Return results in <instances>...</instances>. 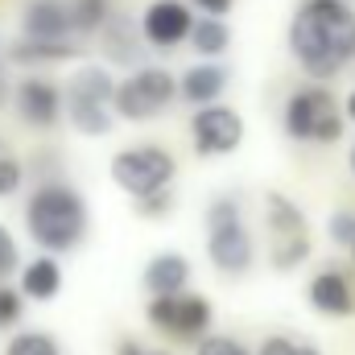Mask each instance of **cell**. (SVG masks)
Here are the masks:
<instances>
[{"label":"cell","mask_w":355,"mask_h":355,"mask_svg":"<svg viewBox=\"0 0 355 355\" xmlns=\"http://www.w3.org/2000/svg\"><path fill=\"white\" fill-rule=\"evenodd\" d=\"M289 54L310 79H335L355 62V8L347 0H302L289 21Z\"/></svg>","instance_id":"obj_1"},{"label":"cell","mask_w":355,"mask_h":355,"mask_svg":"<svg viewBox=\"0 0 355 355\" xmlns=\"http://www.w3.org/2000/svg\"><path fill=\"white\" fill-rule=\"evenodd\" d=\"M25 227L42 252H71L87 236V198L67 182H42L25 202Z\"/></svg>","instance_id":"obj_2"},{"label":"cell","mask_w":355,"mask_h":355,"mask_svg":"<svg viewBox=\"0 0 355 355\" xmlns=\"http://www.w3.org/2000/svg\"><path fill=\"white\" fill-rule=\"evenodd\" d=\"M207 257L223 277H244L257 261L252 232L244 223V207L236 194H219L207 202Z\"/></svg>","instance_id":"obj_3"},{"label":"cell","mask_w":355,"mask_h":355,"mask_svg":"<svg viewBox=\"0 0 355 355\" xmlns=\"http://www.w3.org/2000/svg\"><path fill=\"white\" fill-rule=\"evenodd\" d=\"M116 91L120 83L103 67H79L67 83V120L83 137H107L116 124Z\"/></svg>","instance_id":"obj_4"},{"label":"cell","mask_w":355,"mask_h":355,"mask_svg":"<svg viewBox=\"0 0 355 355\" xmlns=\"http://www.w3.org/2000/svg\"><path fill=\"white\" fill-rule=\"evenodd\" d=\"M285 132L293 141H310V145H335L343 137V112L339 99L322 83H306L289 95L285 103Z\"/></svg>","instance_id":"obj_5"},{"label":"cell","mask_w":355,"mask_h":355,"mask_svg":"<svg viewBox=\"0 0 355 355\" xmlns=\"http://www.w3.org/2000/svg\"><path fill=\"white\" fill-rule=\"evenodd\" d=\"M174 174H178V162L170 149L162 145H132V149H120L112 157V182L132 194L137 202L149 198V194H162L174 186Z\"/></svg>","instance_id":"obj_6"},{"label":"cell","mask_w":355,"mask_h":355,"mask_svg":"<svg viewBox=\"0 0 355 355\" xmlns=\"http://www.w3.org/2000/svg\"><path fill=\"white\" fill-rule=\"evenodd\" d=\"M178 95V79L166 71V67H141L132 71L128 79H120V91H116V116L120 120H157Z\"/></svg>","instance_id":"obj_7"},{"label":"cell","mask_w":355,"mask_h":355,"mask_svg":"<svg viewBox=\"0 0 355 355\" xmlns=\"http://www.w3.org/2000/svg\"><path fill=\"white\" fill-rule=\"evenodd\" d=\"M145 314H149V322H153L162 335L202 343V339L211 335V314H215V306H211L202 293H174V297H153Z\"/></svg>","instance_id":"obj_8"},{"label":"cell","mask_w":355,"mask_h":355,"mask_svg":"<svg viewBox=\"0 0 355 355\" xmlns=\"http://www.w3.org/2000/svg\"><path fill=\"white\" fill-rule=\"evenodd\" d=\"M190 137L202 157H227L244 145V116L232 103H211L190 116Z\"/></svg>","instance_id":"obj_9"},{"label":"cell","mask_w":355,"mask_h":355,"mask_svg":"<svg viewBox=\"0 0 355 355\" xmlns=\"http://www.w3.org/2000/svg\"><path fill=\"white\" fill-rule=\"evenodd\" d=\"M12 103H17V116L29 124V128H54L67 112V91H58L50 79H21L12 91Z\"/></svg>","instance_id":"obj_10"},{"label":"cell","mask_w":355,"mask_h":355,"mask_svg":"<svg viewBox=\"0 0 355 355\" xmlns=\"http://www.w3.org/2000/svg\"><path fill=\"white\" fill-rule=\"evenodd\" d=\"M141 29H145V42L149 46L174 50L178 42H186L194 33V12H190L186 0H153L141 12Z\"/></svg>","instance_id":"obj_11"},{"label":"cell","mask_w":355,"mask_h":355,"mask_svg":"<svg viewBox=\"0 0 355 355\" xmlns=\"http://www.w3.org/2000/svg\"><path fill=\"white\" fill-rule=\"evenodd\" d=\"M99 46H103V58H107V62L141 71V54H145V29H141V17L116 12V17L103 25Z\"/></svg>","instance_id":"obj_12"},{"label":"cell","mask_w":355,"mask_h":355,"mask_svg":"<svg viewBox=\"0 0 355 355\" xmlns=\"http://www.w3.org/2000/svg\"><path fill=\"white\" fill-rule=\"evenodd\" d=\"M71 8L67 0H29L21 12V37L29 42H71Z\"/></svg>","instance_id":"obj_13"},{"label":"cell","mask_w":355,"mask_h":355,"mask_svg":"<svg viewBox=\"0 0 355 355\" xmlns=\"http://www.w3.org/2000/svg\"><path fill=\"white\" fill-rule=\"evenodd\" d=\"M306 297H310V306H314L318 314H327V318H352L355 314V289H352V281H347V272H339V268L314 272Z\"/></svg>","instance_id":"obj_14"},{"label":"cell","mask_w":355,"mask_h":355,"mask_svg":"<svg viewBox=\"0 0 355 355\" xmlns=\"http://www.w3.org/2000/svg\"><path fill=\"white\" fill-rule=\"evenodd\" d=\"M186 281H190V261L182 252H157L145 272H141V285L153 293V297H174L186 293Z\"/></svg>","instance_id":"obj_15"},{"label":"cell","mask_w":355,"mask_h":355,"mask_svg":"<svg viewBox=\"0 0 355 355\" xmlns=\"http://www.w3.org/2000/svg\"><path fill=\"white\" fill-rule=\"evenodd\" d=\"M178 91H182L186 103L211 107V103H219V95L227 91V71H223L219 62H198V67H190V71L178 79Z\"/></svg>","instance_id":"obj_16"},{"label":"cell","mask_w":355,"mask_h":355,"mask_svg":"<svg viewBox=\"0 0 355 355\" xmlns=\"http://www.w3.org/2000/svg\"><path fill=\"white\" fill-rule=\"evenodd\" d=\"M29 302H50V297H58V289H62V265H58V257H50V252H42V257H33L29 265L21 268V285H17Z\"/></svg>","instance_id":"obj_17"},{"label":"cell","mask_w":355,"mask_h":355,"mask_svg":"<svg viewBox=\"0 0 355 355\" xmlns=\"http://www.w3.org/2000/svg\"><path fill=\"white\" fill-rule=\"evenodd\" d=\"M265 219H268V227H272V240L310 236V232H306V211H302L289 194L268 190V194H265Z\"/></svg>","instance_id":"obj_18"},{"label":"cell","mask_w":355,"mask_h":355,"mask_svg":"<svg viewBox=\"0 0 355 355\" xmlns=\"http://www.w3.org/2000/svg\"><path fill=\"white\" fill-rule=\"evenodd\" d=\"M83 46H75V42H29V37H21V42H12L8 58L17 67H42V62H67Z\"/></svg>","instance_id":"obj_19"},{"label":"cell","mask_w":355,"mask_h":355,"mask_svg":"<svg viewBox=\"0 0 355 355\" xmlns=\"http://www.w3.org/2000/svg\"><path fill=\"white\" fill-rule=\"evenodd\" d=\"M227 46H232L227 21H219V17H198V21H194V33H190V50H194V54H202L207 62H215Z\"/></svg>","instance_id":"obj_20"},{"label":"cell","mask_w":355,"mask_h":355,"mask_svg":"<svg viewBox=\"0 0 355 355\" xmlns=\"http://www.w3.org/2000/svg\"><path fill=\"white\" fill-rule=\"evenodd\" d=\"M67 8H71V25H75L79 37L83 33H103V25L116 17L112 0H67Z\"/></svg>","instance_id":"obj_21"},{"label":"cell","mask_w":355,"mask_h":355,"mask_svg":"<svg viewBox=\"0 0 355 355\" xmlns=\"http://www.w3.org/2000/svg\"><path fill=\"white\" fill-rule=\"evenodd\" d=\"M306 257H310V236H293V240H272V252H268L272 268H281V272L297 268L302 261H306Z\"/></svg>","instance_id":"obj_22"},{"label":"cell","mask_w":355,"mask_h":355,"mask_svg":"<svg viewBox=\"0 0 355 355\" xmlns=\"http://www.w3.org/2000/svg\"><path fill=\"white\" fill-rule=\"evenodd\" d=\"M4 355H62V347L46 331H21V335H12V343H8Z\"/></svg>","instance_id":"obj_23"},{"label":"cell","mask_w":355,"mask_h":355,"mask_svg":"<svg viewBox=\"0 0 355 355\" xmlns=\"http://www.w3.org/2000/svg\"><path fill=\"white\" fill-rule=\"evenodd\" d=\"M257 355H322V352L306 339H293V335H268L257 347Z\"/></svg>","instance_id":"obj_24"},{"label":"cell","mask_w":355,"mask_h":355,"mask_svg":"<svg viewBox=\"0 0 355 355\" xmlns=\"http://www.w3.org/2000/svg\"><path fill=\"white\" fill-rule=\"evenodd\" d=\"M327 236H331V244L355 248V211L352 207H339V211L327 219Z\"/></svg>","instance_id":"obj_25"},{"label":"cell","mask_w":355,"mask_h":355,"mask_svg":"<svg viewBox=\"0 0 355 355\" xmlns=\"http://www.w3.org/2000/svg\"><path fill=\"white\" fill-rule=\"evenodd\" d=\"M194 355H257L248 352L240 339H232V335H207L202 343H194Z\"/></svg>","instance_id":"obj_26"},{"label":"cell","mask_w":355,"mask_h":355,"mask_svg":"<svg viewBox=\"0 0 355 355\" xmlns=\"http://www.w3.org/2000/svg\"><path fill=\"white\" fill-rule=\"evenodd\" d=\"M25 314V293L12 285H0V327H12Z\"/></svg>","instance_id":"obj_27"},{"label":"cell","mask_w":355,"mask_h":355,"mask_svg":"<svg viewBox=\"0 0 355 355\" xmlns=\"http://www.w3.org/2000/svg\"><path fill=\"white\" fill-rule=\"evenodd\" d=\"M170 211H174V190H162V194H149V198L137 202V215L141 219H166Z\"/></svg>","instance_id":"obj_28"},{"label":"cell","mask_w":355,"mask_h":355,"mask_svg":"<svg viewBox=\"0 0 355 355\" xmlns=\"http://www.w3.org/2000/svg\"><path fill=\"white\" fill-rule=\"evenodd\" d=\"M21 182H25L21 162H17V157H0V198L17 194V190H21Z\"/></svg>","instance_id":"obj_29"},{"label":"cell","mask_w":355,"mask_h":355,"mask_svg":"<svg viewBox=\"0 0 355 355\" xmlns=\"http://www.w3.org/2000/svg\"><path fill=\"white\" fill-rule=\"evenodd\" d=\"M17 261H21V252H17V240H12V232L0 223V281H4V277H12Z\"/></svg>","instance_id":"obj_30"},{"label":"cell","mask_w":355,"mask_h":355,"mask_svg":"<svg viewBox=\"0 0 355 355\" xmlns=\"http://www.w3.org/2000/svg\"><path fill=\"white\" fill-rule=\"evenodd\" d=\"M186 4H194L202 17H219V21H223V12H232L236 0H186Z\"/></svg>","instance_id":"obj_31"},{"label":"cell","mask_w":355,"mask_h":355,"mask_svg":"<svg viewBox=\"0 0 355 355\" xmlns=\"http://www.w3.org/2000/svg\"><path fill=\"white\" fill-rule=\"evenodd\" d=\"M343 112H347V120H352V124H355V91H352V95H347V103H343Z\"/></svg>","instance_id":"obj_32"},{"label":"cell","mask_w":355,"mask_h":355,"mask_svg":"<svg viewBox=\"0 0 355 355\" xmlns=\"http://www.w3.org/2000/svg\"><path fill=\"white\" fill-rule=\"evenodd\" d=\"M4 95H8V83H4V75H0V103H4Z\"/></svg>","instance_id":"obj_33"},{"label":"cell","mask_w":355,"mask_h":355,"mask_svg":"<svg viewBox=\"0 0 355 355\" xmlns=\"http://www.w3.org/2000/svg\"><path fill=\"white\" fill-rule=\"evenodd\" d=\"M352 174H355V149H352Z\"/></svg>","instance_id":"obj_34"},{"label":"cell","mask_w":355,"mask_h":355,"mask_svg":"<svg viewBox=\"0 0 355 355\" xmlns=\"http://www.w3.org/2000/svg\"><path fill=\"white\" fill-rule=\"evenodd\" d=\"M141 355H166V352H141Z\"/></svg>","instance_id":"obj_35"},{"label":"cell","mask_w":355,"mask_h":355,"mask_svg":"<svg viewBox=\"0 0 355 355\" xmlns=\"http://www.w3.org/2000/svg\"><path fill=\"white\" fill-rule=\"evenodd\" d=\"M352 257H355V248H352Z\"/></svg>","instance_id":"obj_36"},{"label":"cell","mask_w":355,"mask_h":355,"mask_svg":"<svg viewBox=\"0 0 355 355\" xmlns=\"http://www.w3.org/2000/svg\"><path fill=\"white\" fill-rule=\"evenodd\" d=\"M0 157H4V153H0Z\"/></svg>","instance_id":"obj_37"}]
</instances>
